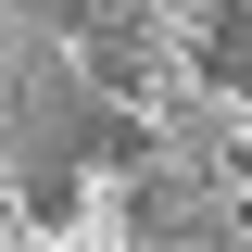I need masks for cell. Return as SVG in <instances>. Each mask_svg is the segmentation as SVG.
Returning a JSON list of instances; mask_svg holds the SVG:
<instances>
[{
  "instance_id": "6da1fadb",
  "label": "cell",
  "mask_w": 252,
  "mask_h": 252,
  "mask_svg": "<svg viewBox=\"0 0 252 252\" xmlns=\"http://www.w3.org/2000/svg\"><path fill=\"white\" fill-rule=\"evenodd\" d=\"M126 227H139V240H227V215H215V202H202L189 177H152V164H139V202H126Z\"/></svg>"
},
{
  "instance_id": "7a4b0ae2",
  "label": "cell",
  "mask_w": 252,
  "mask_h": 252,
  "mask_svg": "<svg viewBox=\"0 0 252 252\" xmlns=\"http://www.w3.org/2000/svg\"><path fill=\"white\" fill-rule=\"evenodd\" d=\"M76 26H89V89L126 101V89H139V63H152V26H139V13H76Z\"/></svg>"
},
{
  "instance_id": "3957f363",
  "label": "cell",
  "mask_w": 252,
  "mask_h": 252,
  "mask_svg": "<svg viewBox=\"0 0 252 252\" xmlns=\"http://www.w3.org/2000/svg\"><path fill=\"white\" fill-rule=\"evenodd\" d=\"M202 76H215L227 101L252 89V0H227V13H215V38H202Z\"/></svg>"
},
{
  "instance_id": "277c9868",
  "label": "cell",
  "mask_w": 252,
  "mask_h": 252,
  "mask_svg": "<svg viewBox=\"0 0 252 252\" xmlns=\"http://www.w3.org/2000/svg\"><path fill=\"white\" fill-rule=\"evenodd\" d=\"M0 13H26L38 38H76V13H89V0H0Z\"/></svg>"
},
{
  "instance_id": "5b68a950",
  "label": "cell",
  "mask_w": 252,
  "mask_h": 252,
  "mask_svg": "<svg viewBox=\"0 0 252 252\" xmlns=\"http://www.w3.org/2000/svg\"><path fill=\"white\" fill-rule=\"evenodd\" d=\"M240 177H252V139H240Z\"/></svg>"
},
{
  "instance_id": "8992f818",
  "label": "cell",
  "mask_w": 252,
  "mask_h": 252,
  "mask_svg": "<svg viewBox=\"0 0 252 252\" xmlns=\"http://www.w3.org/2000/svg\"><path fill=\"white\" fill-rule=\"evenodd\" d=\"M0 189H13V177H0Z\"/></svg>"
}]
</instances>
